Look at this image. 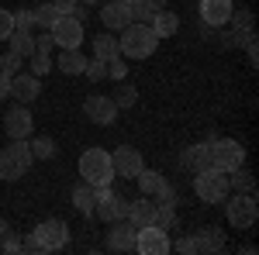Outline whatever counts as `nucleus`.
I'll return each instance as SVG.
<instances>
[{
	"label": "nucleus",
	"mask_w": 259,
	"mask_h": 255,
	"mask_svg": "<svg viewBox=\"0 0 259 255\" xmlns=\"http://www.w3.org/2000/svg\"><path fill=\"white\" fill-rule=\"evenodd\" d=\"M31 148H28V138H11L4 148H0V179H7V183H14L21 179L28 169H31Z\"/></svg>",
	"instance_id": "obj_1"
},
{
	"label": "nucleus",
	"mask_w": 259,
	"mask_h": 255,
	"mask_svg": "<svg viewBox=\"0 0 259 255\" xmlns=\"http://www.w3.org/2000/svg\"><path fill=\"white\" fill-rule=\"evenodd\" d=\"M118 45H121V59H149L156 52L159 38H156V31L149 24H135L132 21L124 28V38H118Z\"/></svg>",
	"instance_id": "obj_2"
},
{
	"label": "nucleus",
	"mask_w": 259,
	"mask_h": 255,
	"mask_svg": "<svg viewBox=\"0 0 259 255\" xmlns=\"http://www.w3.org/2000/svg\"><path fill=\"white\" fill-rule=\"evenodd\" d=\"M80 176L90 186H111L114 179V166H111V152L104 148H87L80 156Z\"/></svg>",
	"instance_id": "obj_3"
},
{
	"label": "nucleus",
	"mask_w": 259,
	"mask_h": 255,
	"mask_svg": "<svg viewBox=\"0 0 259 255\" xmlns=\"http://www.w3.org/2000/svg\"><path fill=\"white\" fill-rule=\"evenodd\" d=\"M228 173H221V169H204V173H194V193L204 200V203H221L225 196H228Z\"/></svg>",
	"instance_id": "obj_4"
},
{
	"label": "nucleus",
	"mask_w": 259,
	"mask_h": 255,
	"mask_svg": "<svg viewBox=\"0 0 259 255\" xmlns=\"http://www.w3.org/2000/svg\"><path fill=\"white\" fill-rule=\"evenodd\" d=\"M207 148H211V166L221 169V173H232L235 166H242V159H245V148H242L235 138H211Z\"/></svg>",
	"instance_id": "obj_5"
},
{
	"label": "nucleus",
	"mask_w": 259,
	"mask_h": 255,
	"mask_svg": "<svg viewBox=\"0 0 259 255\" xmlns=\"http://www.w3.org/2000/svg\"><path fill=\"white\" fill-rule=\"evenodd\" d=\"M31 238L38 241V252H59L62 245L69 241V228L59 217H49V221H41L38 228L31 231Z\"/></svg>",
	"instance_id": "obj_6"
},
{
	"label": "nucleus",
	"mask_w": 259,
	"mask_h": 255,
	"mask_svg": "<svg viewBox=\"0 0 259 255\" xmlns=\"http://www.w3.org/2000/svg\"><path fill=\"white\" fill-rule=\"evenodd\" d=\"M225 214L235 228H252L259 217V207H256V193H235L228 203H225Z\"/></svg>",
	"instance_id": "obj_7"
},
{
	"label": "nucleus",
	"mask_w": 259,
	"mask_h": 255,
	"mask_svg": "<svg viewBox=\"0 0 259 255\" xmlns=\"http://www.w3.org/2000/svg\"><path fill=\"white\" fill-rule=\"evenodd\" d=\"M49 31H52V38H56L59 48H80L83 45V21L69 18V14H59V21Z\"/></svg>",
	"instance_id": "obj_8"
},
{
	"label": "nucleus",
	"mask_w": 259,
	"mask_h": 255,
	"mask_svg": "<svg viewBox=\"0 0 259 255\" xmlns=\"http://www.w3.org/2000/svg\"><path fill=\"white\" fill-rule=\"evenodd\" d=\"M135 241H139V228L132 221H111V231H107V248L111 252H135Z\"/></svg>",
	"instance_id": "obj_9"
},
{
	"label": "nucleus",
	"mask_w": 259,
	"mask_h": 255,
	"mask_svg": "<svg viewBox=\"0 0 259 255\" xmlns=\"http://www.w3.org/2000/svg\"><path fill=\"white\" fill-rule=\"evenodd\" d=\"M111 166H114V176L121 179H135L142 173V152L139 148H132V145H121V148H114L111 152Z\"/></svg>",
	"instance_id": "obj_10"
},
{
	"label": "nucleus",
	"mask_w": 259,
	"mask_h": 255,
	"mask_svg": "<svg viewBox=\"0 0 259 255\" xmlns=\"http://www.w3.org/2000/svg\"><path fill=\"white\" fill-rule=\"evenodd\" d=\"M135 252H142V255H166V252H173V241L166 238V231H162V228L149 224V228H139Z\"/></svg>",
	"instance_id": "obj_11"
},
{
	"label": "nucleus",
	"mask_w": 259,
	"mask_h": 255,
	"mask_svg": "<svg viewBox=\"0 0 259 255\" xmlns=\"http://www.w3.org/2000/svg\"><path fill=\"white\" fill-rule=\"evenodd\" d=\"M83 114H87V121H94V124H114L118 121V107H114L111 97L90 93V97L83 100Z\"/></svg>",
	"instance_id": "obj_12"
},
{
	"label": "nucleus",
	"mask_w": 259,
	"mask_h": 255,
	"mask_svg": "<svg viewBox=\"0 0 259 255\" xmlns=\"http://www.w3.org/2000/svg\"><path fill=\"white\" fill-rule=\"evenodd\" d=\"M4 128H7L11 138H28L31 135L35 121H31V114H28V104H14V107L4 114Z\"/></svg>",
	"instance_id": "obj_13"
},
{
	"label": "nucleus",
	"mask_w": 259,
	"mask_h": 255,
	"mask_svg": "<svg viewBox=\"0 0 259 255\" xmlns=\"http://www.w3.org/2000/svg\"><path fill=\"white\" fill-rule=\"evenodd\" d=\"M94 214H97L100 221H107V224H111V221H118V217H128V200L118 196L114 190H107V193L94 203Z\"/></svg>",
	"instance_id": "obj_14"
},
{
	"label": "nucleus",
	"mask_w": 259,
	"mask_h": 255,
	"mask_svg": "<svg viewBox=\"0 0 259 255\" xmlns=\"http://www.w3.org/2000/svg\"><path fill=\"white\" fill-rule=\"evenodd\" d=\"M100 21L107 31H124L132 24V14H128V0H111L100 7Z\"/></svg>",
	"instance_id": "obj_15"
},
{
	"label": "nucleus",
	"mask_w": 259,
	"mask_h": 255,
	"mask_svg": "<svg viewBox=\"0 0 259 255\" xmlns=\"http://www.w3.org/2000/svg\"><path fill=\"white\" fill-rule=\"evenodd\" d=\"M38 93H41L38 76H31V73L11 76V97L18 100V104H31V100H38Z\"/></svg>",
	"instance_id": "obj_16"
},
{
	"label": "nucleus",
	"mask_w": 259,
	"mask_h": 255,
	"mask_svg": "<svg viewBox=\"0 0 259 255\" xmlns=\"http://www.w3.org/2000/svg\"><path fill=\"white\" fill-rule=\"evenodd\" d=\"M180 162H183V169H190V173H204V169H211V148H207V141L183 148Z\"/></svg>",
	"instance_id": "obj_17"
},
{
	"label": "nucleus",
	"mask_w": 259,
	"mask_h": 255,
	"mask_svg": "<svg viewBox=\"0 0 259 255\" xmlns=\"http://www.w3.org/2000/svg\"><path fill=\"white\" fill-rule=\"evenodd\" d=\"M228 14H232V0H200V21L204 24L218 28L228 21Z\"/></svg>",
	"instance_id": "obj_18"
},
{
	"label": "nucleus",
	"mask_w": 259,
	"mask_h": 255,
	"mask_svg": "<svg viewBox=\"0 0 259 255\" xmlns=\"http://www.w3.org/2000/svg\"><path fill=\"white\" fill-rule=\"evenodd\" d=\"M128 221H132L135 228H149V224L156 221V200L142 196L135 203H128Z\"/></svg>",
	"instance_id": "obj_19"
},
{
	"label": "nucleus",
	"mask_w": 259,
	"mask_h": 255,
	"mask_svg": "<svg viewBox=\"0 0 259 255\" xmlns=\"http://www.w3.org/2000/svg\"><path fill=\"white\" fill-rule=\"evenodd\" d=\"M149 28L156 31V38H173L177 35V28H180V18L173 14V11H156V18L149 21Z\"/></svg>",
	"instance_id": "obj_20"
},
{
	"label": "nucleus",
	"mask_w": 259,
	"mask_h": 255,
	"mask_svg": "<svg viewBox=\"0 0 259 255\" xmlns=\"http://www.w3.org/2000/svg\"><path fill=\"white\" fill-rule=\"evenodd\" d=\"M225 248V238L218 228H200L194 235V252H221Z\"/></svg>",
	"instance_id": "obj_21"
},
{
	"label": "nucleus",
	"mask_w": 259,
	"mask_h": 255,
	"mask_svg": "<svg viewBox=\"0 0 259 255\" xmlns=\"http://www.w3.org/2000/svg\"><path fill=\"white\" fill-rule=\"evenodd\" d=\"M94 203H97V186H90V183L73 186V207L80 214H94Z\"/></svg>",
	"instance_id": "obj_22"
},
{
	"label": "nucleus",
	"mask_w": 259,
	"mask_h": 255,
	"mask_svg": "<svg viewBox=\"0 0 259 255\" xmlns=\"http://www.w3.org/2000/svg\"><path fill=\"white\" fill-rule=\"evenodd\" d=\"M156 0H128V14H132V21L135 24H149V21L156 18Z\"/></svg>",
	"instance_id": "obj_23"
},
{
	"label": "nucleus",
	"mask_w": 259,
	"mask_h": 255,
	"mask_svg": "<svg viewBox=\"0 0 259 255\" xmlns=\"http://www.w3.org/2000/svg\"><path fill=\"white\" fill-rule=\"evenodd\" d=\"M7 41H11V52H18L21 59L35 56V35H31V31H18V28H14Z\"/></svg>",
	"instance_id": "obj_24"
},
{
	"label": "nucleus",
	"mask_w": 259,
	"mask_h": 255,
	"mask_svg": "<svg viewBox=\"0 0 259 255\" xmlns=\"http://www.w3.org/2000/svg\"><path fill=\"white\" fill-rule=\"evenodd\" d=\"M31 18H35V28L49 31V28L59 21V11H56V4H52V0H41V7H35V11H31Z\"/></svg>",
	"instance_id": "obj_25"
},
{
	"label": "nucleus",
	"mask_w": 259,
	"mask_h": 255,
	"mask_svg": "<svg viewBox=\"0 0 259 255\" xmlns=\"http://www.w3.org/2000/svg\"><path fill=\"white\" fill-rule=\"evenodd\" d=\"M83 66H87V59L80 56V48H62V56H59V69H62V73H69V76H80Z\"/></svg>",
	"instance_id": "obj_26"
},
{
	"label": "nucleus",
	"mask_w": 259,
	"mask_h": 255,
	"mask_svg": "<svg viewBox=\"0 0 259 255\" xmlns=\"http://www.w3.org/2000/svg\"><path fill=\"white\" fill-rule=\"evenodd\" d=\"M94 56H97V59H114V56H121V45H118V38H114V35H97V38H94Z\"/></svg>",
	"instance_id": "obj_27"
},
{
	"label": "nucleus",
	"mask_w": 259,
	"mask_h": 255,
	"mask_svg": "<svg viewBox=\"0 0 259 255\" xmlns=\"http://www.w3.org/2000/svg\"><path fill=\"white\" fill-rule=\"evenodd\" d=\"M228 186H235L239 193H256V179H252L249 169H242V166H235V169L228 173Z\"/></svg>",
	"instance_id": "obj_28"
},
{
	"label": "nucleus",
	"mask_w": 259,
	"mask_h": 255,
	"mask_svg": "<svg viewBox=\"0 0 259 255\" xmlns=\"http://www.w3.org/2000/svg\"><path fill=\"white\" fill-rule=\"evenodd\" d=\"M135 183H139V190H142L145 196H156V190L162 186V173H156V169H145V166H142V173L135 176Z\"/></svg>",
	"instance_id": "obj_29"
},
{
	"label": "nucleus",
	"mask_w": 259,
	"mask_h": 255,
	"mask_svg": "<svg viewBox=\"0 0 259 255\" xmlns=\"http://www.w3.org/2000/svg\"><path fill=\"white\" fill-rule=\"evenodd\" d=\"M152 224L162 228V231L177 228V207H173V203H156V221H152Z\"/></svg>",
	"instance_id": "obj_30"
},
{
	"label": "nucleus",
	"mask_w": 259,
	"mask_h": 255,
	"mask_svg": "<svg viewBox=\"0 0 259 255\" xmlns=\"http://www.w3.org/2000/svg\"><path fill=\"white\" fill-rule=\"evenodd\" d=\"M28 148H31V156H35V159H52V156H56V141H52L49 135L31 138V141H28Z\"/></svg>",
	"instance_id": "obj_31"
},
{
	"label": "nucleus",
	"mask_w": 259,
	"mask_h": 255,
	"mask_svg": "<svg viewBox=\"0 0 259 255\" xmlns=\"http://www.w3.org/2000/svg\"><path fill=\"white\" fill-rule=\"evenodd\" d=\"M111 100H114V107H118V111H128V107H135V100H139V90L128 83V86H121V90H118V93H114Z\"/></svg>",
	"instance_id": "obj_32"
},
{
	"label": "nucleus",
	"mask_w": 259,
	"mask_h": 255,
	"mask_svg": "<svg viewBox=\"0 0 259 255\" xmlns=\"http://www.w3.org/2000/svg\"><path fill=\"white\" fill-rule=\"evenodd\" d=\"M28 62H31V76H49V69H52V59L45 56V52H35V56H28Z\"/></svg>",
	"instance_id": "obj_33"
},
{
	"label": "nucleus",
	"mask_w": 259,
	"mask_h": 255,
	"mask_svg": "<svg viewBox=\"0 0 259 255\" xmlns=\"http://www.w3.org/2000/svg\"><path fill=\"white\" fill-rule=\"evenodd\" d=\"M21 66H24V59H21L18 52H7V56L0 59V73H4V76H18Z\"/></svg>",
	"instance_id": "obj_34"
},
{
	"label": "nucleus",
	"mask_w": 259,
	"mask_h": 255,
	"mask_svg": "<svg viewBox=\"0 0 259 255\" xmlns=\"http://www.w3.org/2000/svg\"><path fill=\"white\" fill-rule=\"evenodd\" d=\"M83 76H87V79H94V83H97V79H104V76H107V62L94 56V59L83 66Z\"/></svg>",
	"instance_id": "obj_35"
},
{
	"label": "nucleus",
	"mask_w": 259,
	"mask_h": 255,
	"mask_svg": "<svg viewBox=\"0 0 259 255\" xmlns=\"http://www.w3.org/2000/svg\"><path fill=\"white\" fill-rule=\"evenodd\" d=\"M177 200H180V193L166 183V179H162V186L156 190V203H173V207H177Z\"/></svg>",
	"instance_id": "obj_36"
},
{
	"label": "nucleus",
	"mask_w": 259,
	"mask_h": 255,
	"mask_svg": "<svg viewBox=\"0 0 259 255\" xmlns=\"http://www.w3.org/2000/svg\"><path fill=\"white\" fill-rule=\"evenodd\" d=\"M11 31H14V14L0 7V41H7V38H11Z\"/></svg>",
	"instance_id": "obj_37"
},
{
	"label": "nucleus",
	"mask_w": 259,
	"mask_h": 255,
	"mask_svg": "<svg viewBox=\"0 0 259 255\" xmlns=\"http://www.w3.org/2000/svg\"><path fill=\"white\" fill-rule=\"evenodd\" d=\"M56 48V38H52V31H41V35H35V52H52Z\"/></svg>",
	"instance_id": "obj_38"
},
{
	"label": "nucleus",
	"mask_w": 259,
	"mask_h": 255,
	"mask_svg": "<svg viewBox=\"0 0 259 255\" xmlns=\"http://www.w3.org/2000/svg\"><path fill=\"white\" fill-rule=\"evenodd\" d=\"M124 73H128V66H124V59H121V56H114V59H107V76L124 79Z\"/></svg>",
	"instance_id": "obj_39"
},
{
	"label": "nucleus",
	"mask_w": 259,
	"mask_h": 255,
	"mask_svg": "<svg viewBox=\"0 0 259 255\" xmlns=\"http://www.w3.org/2000/svg\"><path fill=\"white\" fill-rule=\"evenodd\" d=\"M14 28H18V31H31V28H35L31 11H18V14H14Z\"/></svg>",
	"instance_id": "obj_40"
},
{
	"label": "nucleus",
	"mask_w": 259,
	"mask_h": 255,
	"mask_svg": "<svg viewBox=\"0 0 259 255\" xmlns=\"http://www.w3.org/2000/svg\"><path fill=\"white\" fill-rule=\"evenodd\" d=\"M0 248H4V252H21V238L7 231V235L0 238Z\"/></svg>",
	"instance_id": "obj_41"
},
{
	"label": "nucleus",
	"mask_w": 259,
	"mask_h": 255,
	"mask_svg": "<svg viewBox=\"0 0 259 255\" xmlns=\"http://www.w3.org/2000/svg\"><path fill=\"white\" fill-rule=\"evenodd\" d=\"M180 255H194V238H180L177 245H173Z\"/></svg>",
	"instance_id": "obj_42"
},
{
	"label": "nucleus",
	"mask_w": 259,
	"mask_h": 255,
	"mask_svg": "<svg viewBox=\"0 0 259 255\" xmlns=\"http://www.w3.org/2000/svg\"><path fill=\"white\" fill-rule=\"evenodd\" d=\"M4 97H11V76L0 73V100H4Z\"/></svg>",
	"instance_id": "obj_43"
},
{
	"label": "nucleus",
	"mask_w": 259,
	"mask_h": 255,
	"mask_svg": "<svg viewBox=\"0 0 259 255\" xmlns=\"http://www.w3.org/2000/svg\"><path fill=\"white\" fill-rule=\"evenodd\" d=\"M83 7H87V4H80V0H76V4H73V11H69V18L83 21V18H87V11H83Z\"/></svg>",
	"instance_id": "obj_44"
},
{
	"label": "nucleus",
	"mask_w": 259,
	"mask_h": 255,
	"mask_svg": "<svg viewBox=\"0 0 259 255\" xmlns=\"http://www.w3.org/2000/svg\"><path fill=\"white\" fill-rule=\"evenodd\" d=\"M7 231H11V228H7V221H4V217H0V238L7 235Z\"/></svg>",
	"instance_id": "obj_45"
},
{
	"label": "nucleus",
	"mask_w": 259,
	"mask_h": 255,
	"mask_svg": "<svg viewBox=\"0 0 259 255\" xmlns=\"http://www.w3.org/2000/svg\"><path fill=\"white\" fill-rule=\"evenodd\" d=\"M156 7H166V0H156Z\"/></svg>",
	"instance_id": "obj_46"
},
{
	"label": "nucleus",
	"mask_w": 259,
	"mask_h": 255,
	"mask_svg": "<svg viewBox=\"0 0 259 255\" xmlns=\"http://www.w3.org/2000/svg\"><path fill=\"white\" fill-rule=\"evenodd\" d=\"M80 4H97V0H80Z\"/></svg>",
	"instance_id": "obj_47"
}]
</instances>
